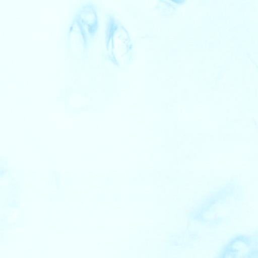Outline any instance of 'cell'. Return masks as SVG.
Returning <instances> with one entry per match:
<instances>
[{"label":"cell","instance_id":"obj_1","mask_svg":"<svg viewBox=\"0 0 258 258\" xmlns=\"http://www.w3.org/2000/svg\"><path fill=\"white\" fill-rule=\"evenodd\" d=\"M254 245L252 235H239L222 248L221 257H254Z\"/></svg>","mask_w":258,"mask_h":258},{"label":"cell","instance_id":"obj_2","mask_svg":"<svg viewBox=\"0 0 258 258\" xmlns=\"http://www.w3.org/2000/svg\"><path fill=\"white\" fill-rule=\"evenodd\" d=\"M254 245V257H258V231L254 234H252Z\"/></svg>","mask_w":258,"mask_h":258}]
</instances>
